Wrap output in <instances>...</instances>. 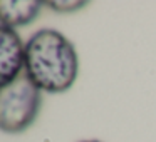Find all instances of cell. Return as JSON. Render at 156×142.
<instances>
[{
  "mask_svg": "<svg viewBox=\"0 0 156 142\" xmlns=\"http://www.w3.org/2000/svg\"><path fill=\"white\" fill-rule=\"evenodd\" d=\"M79 60L72 42L54 29L37 30L25 44L24 72L27 79L49 94H61L74 85Z\"/></svg>",
  "mask_w": 156,
  "mask_h": 142,
  "instance_id": "cell-1",
  "label": "cell"
},
{
  "mask_svg": "<svg viewBox=\"0 0 156 142\" xmlns=\"http://www.w3.org/2000/svg\"><path fill=\"white\" fill-rule=\"evenodd\" d=\"M42 105L41 90L22 74L0 90V130L19 134L35 122Z\"/></svg>",
  "mask_w": 156,
  "mask_h": 142,
  "instance_id": "cell-2",
  "label": "cell"
},
{
  "mask_svg": "<svg viewBox=\"0 0 156 142\" xmlns=\"http://www.w3.org/2000/svg\"><path fill=\"white\" fill-rule=\"evenodd\" d=\"M25 45L14 29L0 25V90L22 75Z\"/></svg>",
  "mask_w": 156,
  "mask_h": 142,
  "instance_id": "cell-3",
  "label": "cell"
},
{
  "mask_svg": "<svg viewBox=\"0 0 156 142\" xmlns=\"http://www.w3.org/2000/svg\"><path fill=\"white\" fill-rule=\"evenodd\" d=\"M42 5L37 0H0V25L24 27L37 19Z\"/></svg>",
  "mask_w": 156,
  "mask_h": 142,
  "instance_id": "cell-4",
  "label": "cell"
},
{
  "mask_svg": "<svg viewBox=\"0 0 156 142\" xmlns=\"http://www.w3.org/2000/svg\"><path fill=\"white\" fill-rule=\"evenodd\" d=\"M47 7H51L54 12H76L79 8L86 7L87 2H45Z\"/></svg>",
  "mask_w": 156,
  "mask_h": 142,
  "instance_id": "cell-5",
  "label": "cell"
},
{
  "mask_svg": "<svg viewBox=\"0 0 156 142\" xmlns=\"http://www.w3.org/2000/svg\"><path fill=\"white\" fill-rule=\"evenodd\" d=\"M81 142H101V140H81Z\"/></svg>",
  "mask_w": 156,
  "mask_h": 142,
  "instance_id": "cell-6",
  "label": "cell"
}]
</instances>
